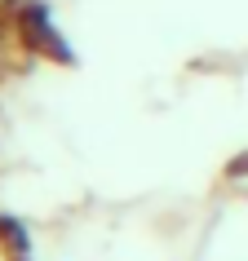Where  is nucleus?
Returning a JSON list of instances; mask_svg holds the SVG:
<instances>
[]
</instances>
